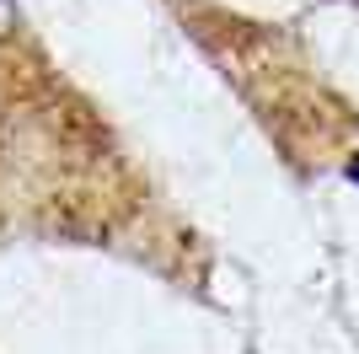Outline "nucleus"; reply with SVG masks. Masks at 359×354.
Returning a JSON list of instances; mask_svg holds the SVG:
<instances>
[{
    "label": "nucleus",
    "mask_w": 359,
    "mask_h": 354,
    "mask_svg": "<svg viewBox=\"0 0 359 354\" xmlns=\"http://www.w3.org/2000/svg\"><path fill=\"white\" fill-rule=\"evenodd\" d=\"M22 27V11H16V0H0V38H11Z\"/></svg>",
    "instance_id": "f257e3e1"
},
{
    "label": "nucleus",
    "mask_w": 359,
    "mask_h": 354,
    "mask_svg": "<svg viewBox=\"0 0 359 354\" xmlns=\"http://www.w3.org/2000/svg\"><path fill=\"white\" fill-rule=\"evenodd\" d=\"M348 177H354V183H359V162H348Z\"/></svg>",
    "instance_id": "f03ea898"
}]
</instances>
